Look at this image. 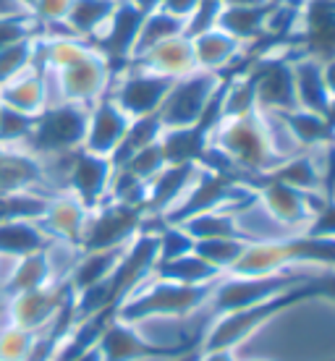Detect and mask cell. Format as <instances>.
I'll use <instances>...</instances> for the list:
<instances>
[{
    "label": "cell",
    "mask_w": 335,
    "mask_h": 361,
    "mask_svg": "<svg viewBox=\"0 0 335 361\" xmlns=\"http://www.w3.org/2000/svg\"><path fill=\"white\" fill-rule=\"evenodd\" d=\"M312 275V272H309ZM315 301V293L309 288V278L293 288L283 290L278 296L252 304L244 309H233L226 314H218L215 322L207 327V333L202 335V348L205 351H236L238 345H244L252 335H257L262 327H267L272 319H278L286 312H293L301 304Z\"/></svg>",
    "instance_id": "1"
},
{
    "label": "cell",
    "mask_w": 335,
    "mask_h": 361,
    "mask_svg": "<svg viewBox=\"0 0 335 361\" xmlns=\"http://www.w3.org/2000/svg\"><path fill=\"white\" fill-rule=\"evenodd\" d=\"M212 145L244 173V183L254 176L270 173L283 160L272 142L270 123L260 110L249 116L223 118L215 128Z\"/></svg>",
    "instance_id": "2"
},
{
    "label": "cell",
    "mask_w": 335,
    "mask_h": 361,
    "mask_svg": "<svg viewBox=\"0 0 335 361\" xmlns=\"http://www.w3.org/2000/svg\"><path fill=\"white\" fill-rule=\"evenodd\" d=\"M212 286H181L171 280L150 278L145 286L123 298L116 317L128 325H145L152 319H181L209 304Z\"/></svg>",
    "instance_id": "3"
},
{
    "label": "cell",
    "mask_w": 335,
    "mask_h": 361,
    "mask_svg": "<svg viewBox=\"0 0 335 361\" xmlns=\"http://www.w3.org/2000/svg\"><path fill=\"white\" fill-rule=\"evenodd\" d=\"M87 116H90L87 105L55 99L39 116H35L24 149H29L39 160L63 157L82 149L84 134H87Z\"/></svg>",
    "instance_id": "4"
},
{
    "label": "cell",
    "mask_w": 335,
    "mask_h": 361,
    "mask_svg": "<svg viewBox=\"0 0 335 361\" xmlns=\"http://www.w3.org/2000/svg\"><path fill=\"white\" fill-rule=\"evenodd\" d=\"M307 278L309 272L304 270H283L272 272V275H223L212 286V296H209L207 307H212L215 314H226L233 309L267 301V298L304 283Z\"/></svg>",
    "instance_id": "5"
},
{
    "label": "cell",
    "mask_w": 335,
    "mask_h": 361,
    "mask_svg": "<svg viewBox=\"0 0 335 361\" xmlns=\"http://www.w3.org/2000/svg\"><path fill=\"white\" fill-rule=\"evenodd\" d=\"M147 212L123 202H102L90 209L79 249L82 252H102V249H123L134 241V235L145 228Z\"/></svg>",
    "instance_id": "6"
},
{
    "label": "cell",
    "mask_w": 335,
    "mask_h": 361,
    "mask_svg": "<svg viewBox=\"0 0 335 361\" xmlns=\"http://www.w3.org/2000/svg\"><path fill=\"white\" fill-rule=\"evenodd\" d=\"M200 345L202 338L183 343H154L145 333H139V325H128L113 317L97 341V351L102 361H168Z\"/></svg>",
    "instance_id": "7"
},
{
    "label": "cell",
    "mask_w": 335,
    "mask_h": 361,
    "mask_svg": "<svg viewBox=\"0 0 335 361\" xmlns=\"http://www.w3.org/2000/svg\"><path fill=\"white\" fill-rule=\"evenodd\" d=\"M47 76L55 79L58 99L79 102L87 108L100 97H105L110 84H113V68L105 61V55L97 53L92 45L79 58H73L68 66L58 68L55 73H47Z\"/></svg>",
    "instance_id": "8"
},
{
    "label": "cell",
    "mask_w": 335,
    "mask_h": 361,
    "mask_svg": "<svg viewBox=\"0 0 335 361\" xmlns=\"http://www.w3.org/2000/svg\"><path fill=\"white\" fill-rule=\"evenodd\" d=\"M249 82L254 87L257 110L260 113H288L296 110V87H293V66L288 55H254L249 71Z\"/></svg>",
    "instance_id": "9"
},
{
    "label": "cell",
    "mask_w": 335,
    "mask_h": 361,
    "mask_svg": "<svg viewBox=\"0 0 335 361\" xmlns=\"http://www.w3.org/2000/svg\"><path fill=\"white\" fill-rule=\"evenodd\" d=\"M223 76L209 71H191L181 79H173V87L160 108L163 128H181L197 123L207 110L212 94L218 92Z\"/></svg>",
    "instance_id": "10"
},
{
    "label": "cell",
    "mask_w": 335,
    "mask_h": 361,
    "mask_svg": "<svg viewBox=\"0 0 335 361\" xmlns=\"http://www.w3.org/2000/svg\"><path fill=\"white\" fill-rule=\"evenodd\" d=\"M171 87L173 79H168V76L152 73L147 68H139V66H128L118 76H113L108 94L118 108L134 121V118L160 113Z\"/></svg>",
    "instance_id": "11"
},
{
    "label": "cell",
    "mask_w": 335,
    "mask_h": 361,
    "mask_svg": "<svg viewBox=\"0 0 335 361\" xmlns=\"http://www.w3.org/2000/svg\"><path fill=\"white\" fill-rule=\"evenodd\" d=\"M246 186L254 191V199L262 204L264 212L275 223H281L286 228H296V233L309 226L319 202L317 194L293 189V186L270 178V176H254V178L246 180Z\"/></svg>",
    "instance_id": "12"
},
{
    "label": "cell",
    "mask_w": 335,
    "mask_h": 361,
    "mask_svg": "<svg viewBox=\"0 0 335 361\" xmlns=\"http://www.w3.org/2000/svg\"><path fill=\"white\" fill-rule=\"evenodd\" d=\"M113 173H116V165L110 157L92 154L87 149H76L66 157L61 191H68L87 209H95L100 207L102 202H108Z\"/></svg>",
    "instance_id": "13"
},
{
    "label": "cell",
    "mask_w": 335,
    "mask_h": 361,
    "mask_svg": "<svg viewBox=\"0 0 335 361\" xmlns=\"http://www.w3.org/2000/svg\"><path fill=\"white\" fill-rule=\"evenodd\" d=\"M71 301L73 290L68 283H50L42 288L24 290L6 298V319L18 327H27L32 333H42Z\"/></svg>",
    "instance_id": "14"
},
{
    "label": "cell",
    "mask_w": 335,
    "mask_h": 361,
    "mask_svg": "<svg viewBox=\"0 0 335 361\" xmlns=\"http://www.w3.org/2000/svg\"><path fill=\"white\" fill-rule=\"evenodd\" d=\"M145 16V11L136 8L131 0H118L110 21L102 27L100 35L90 42L97 53L105 55V61L113 68V76L118 73V66H131V61H134L136 37H139Z\"/></svg>",
    "instance_id": "15"
},
{
    "label": "cell",
    "mask_w": 335,
    "mask_h": 361,
    "mask_svg": "<svg viewBox=\"0 0 335 361\" xmlns=\"http://www.w3.org/2000/svg\"><path fill=\"white\" fill-rule=\"evenodd\" d=\"M293 47L319 63L335 58V0H301Z\"/></svg>",
    "instance_id": "16"
},
{
    "label": "cell",
    "mask_w": 335,
    "mask_h": 361,
    "mask_svg": "<svg viewBox=\"0 0 335 361\" xmlns=\"http://www.w3.org/2000/svg\"><path fill=\"white\" fill-rule=\"evenodd\" d=\"M128 126H131V118L110 99V94H105V97L90 105L82 149L92 154H102V157H113L121 142H123Z\"/></svg>",
    "instance_id": "17"
},
{
    "label": "cell",
    "mask_w": 335,
    "mask_h": 361,
    "mask_svg": "<svg viewBox=\"0 0 335 361\" xmlns=\"http://www.w3.org/2000/svg\"><path fill=\"white\" fill-rule=\"evenodd\" d=\"M87 217H90V209L84 207L73 194L55 191L47 199V207L39 217V226L53 241H66V244L79 246Z\"/></svg>",
    "instance_id": "18"
},
{
    "label": "cell",
    "mask_w": 335,
    "mask_h": 361,
    "mask_svg": "<svg viewBox=\"0 0 335 361\" xmlns=\"http://www.w3.org/2000/svg\"><path fill=\"white\" fill-rule=\"evenodd\" d=\"M200 176V165H165L150 183H147V217H165L191 189L194 178Z\"/></svg>",
    "instance_id": "19"
},
{
    "label": "cell",
    "mask_w": 335,
    "mask_h": 361,
    "mask_svg": "<svg viewBox=\"0 0 335 361\" xmlns=\"http://www.w3.org/2000/svg\"><path fill=\"white\" fill-rule=\"evenodd\" d=\"M0 102L24 116H39L50 105V76L39 63L0 87Z\"/></svg>",
    "instance_id": "20"
},
{
    "label": "cell",
    "mask_w": 335,
    "mask_h": 361,
    "mask_svg": "<svg viewBox=\"0 0 335 361\" xmlns=\"http://www.w3.org/2000/svg\"><path fill=\"white\" fill-rule=\"evenodd\" d=\"M45 186L50 183L39 157H35L24 147H0V197L18 189H45Z\"/></svg>",
    "instance_id": "21"
},
{
    "label": "cell",
    "mask_w": 335,
    "mask_h": 361,
    "mask_svg": "<svg viewBox=\"0 0 335 361\" xmlns=\"http://www.w3.org/2000/svg\"><path fill=\"white\" fill-rule=\"evenodd\" d=\"M131 66L147 68V71L168 76V79H181L186 73L197 71L194 53H191V39L186 35L171 37V39H165L160 45L150 47L147 53L136 55Z\"/></svg>",
    "instance_id": "22"
},
{
    "label": "cell",
    "mask_w": 335,
    "mask_h": 361,
    "mask_svg": "<svg viewBox=\"0 0 335 361\" xmlns=\"http://www.w3.org/2000/svg\"><path fill=\"white\" fill-rule=\"evenodd\" d=\"M275 8L278 6H270V3H260V6H223L215 27H220L226 35L238 39L241 45H252V42L257 45L270 32V18Z\"/></svg>",
    "instance_id": "23"
},
{
    "label": "cell",
    "mask_w": 335,
    "mask_h": 361,
    "mask_svg": "<svg viewBox=\"0 0 335 361\" xmlns=\"http://www.w3.org/2000/svg\"><path fill=\"white\" fill-rule=\"evenodd\" d=\"M189 39H191V53H194L197 71L223 73L241 55V50H244V45L238 39L226 35L220 27L205 29V32L189 37Z\"/></svg>",
    "instance_id": "24"
},
{
    "label": "cell",
    "mask_w": 335,
    "mask_h": 361,
    "mask_svg": "<svg viewBox=\"0 0 335 361\" xmlns=\"http://www.w3.org/2000/svg\"><path fill=\"white\" fill-rule=\"evenodd\" d=\"M293 66V87H296V108L309 110V113H319L327 116L330 108V90L325 84V73H322V63L307 55H296L291 58Z\"/></svg>",
    "instance_id": "25"
},
{
    "label": "cell",
    "mask_w": 335,
    "mask_h": 361,
    "mask_svg": "<svg viewBox=\"0 0 335 361\" xmlns=\"http://www.w3.org/2000/svg\"><path fill=\"white\" fill-rule=\"evenodd\" d=\"M278 121L283 123L286 134L299 152H315V149L333 145V126L319 113L296 108L288 113H278Z\"/></svg>",
    "instance_id": "26"
},
{
    "label": "cell",
    "mask_w": 335,
    "mask_h": 361,
    "mask_svg": "<svg viewBox=\"0 0 335 361\" xmlns=\"http://www.w3.org/2000/svg\"><path fill=\"white\" fill-rule=\"evenodd\" d=\"M50 235L37 220H0V257L21 259L29 254L45 252Z\"/></svg>",
    "instance_id": "27"
},
{
    "label": "cell",
    "mask_w": 335,
    "mask_h": 361,
    "mask_svg": "<svg viewBox=\"0 0 335 361\" xmlns=\"http://www.w3.org/2000/svg\"><path fill=\"white\" fill-rule=\"evenodd\" d=\"M152 278L171 280V283H181V286H215L223 272H218L215 267H209L202 257L194 254L191 249L189 254H181L176 259H165L157 262L152 270Z\"/></svg>",
    "instance_id": "28"
},
{
    "label": "cell",
    "mask_w": 335,
    "mask_h": 361,
    "mask_svg": "<svg viewBox=\"0 0 335 361\" xmlns=\"http://www.w3.org/2000/svg\"><path fill=\"white\" fill-rule=\"evenodd\" d=\"M50 283H55V280H53V270L47 264L45 252H37L11 262V270L6 275V280H3V286H0V293L8 298V296H16V293H24V290L50 286Z\"/></svg>",
    "instance_id": "29"
},
{
    "label": "cell",
    "mask_w": 335,
    "mask_h": 361,
    "mask_svg": "<svg viewBox=\"0 0 335 361\" xmlns=\"http://www.w3.org/2000/svg\"><path fill=\"white\" fill-rule=\"evenodd\" d=\"M123 249H126V246H123ZM123 249H102V252L79 254V259L73 264L71 275L66 280V283L71 286L73 296L95 288V286H100L102 280H108L110 272L116 270V264H118V259H121Z\"/></svg>",
    "instance_id": "30"
},
{
    "label": "cell",
    "mask_w": 335,
    "mask_h": 361,
    "mask_svg": "<svg viewBox=\"0 0 335 361\" xmlns=\"http://www.w3.org/2000/svg\"><path fill=\"white\" fill-rule=\"evenodd\" d=\"M116 6L118 0H71V8H68L63 27H68L73 37L92 42L110 21Z\"/></svg>",
    "instance_id": "31"
},
{
    "label": "cell",
    "mask_w": 335,
    "mask_h": 361,
    "mask_svg": "<svg viewBox=\"0 0 335 361\" xmlns=\"http://www.w3.org/2000/svg\"><path fill=\"white\" fill-rule=\"evenodd\" d=\"M275 180H283L293 189L307 191V194H317L322 189V165L312 152H293L283 157L270 173H264Z\"/></svg>",
    "instance_id": "32"
},
{
    "label": "cell",
    "mask_w": 335,
    "mask_h": 361,
    "mask_svg": "<svg viewBox=\"0 0 335 361\" xmlns=\"http://www.w3.org/2000/svg\"><path fill=\"white\" fill-rule=\"evenodd\" d=\"M241 209H209L202 215H194L183 220L181 228L194 241H207V238H252L244 228L238 226Z\"/></svg>",
    "instance_id": "33"
},
{
    "label": "cell",
    "mask_w": 335,
    "mask_h": 361,
    "mask_svg": "<svg viewBox=\"0 0 335 361\" xmlns=\"http://www.w3.org/2000/svg\"><path fill=\"white\" fill-rule=\"evenodd\" d=\"M254 238H207V241H194V254L202 257L209 267L228 275L236 262L244 257L246 246Z\"/></svg>",
    "instance_id": "34"
},
{
    "label": "cell",
    "mask_w": 335,
    "mask_h": 361,
    "mask_svg": "<svg viewBox=\"0 0 335 361\" xmlns=\"http://www.w3.org/2000/svg\"><path fill=\"white\" fill-rule=\"evenodd\" d=\"M50 191L45 189H18L0 197V220H37L45 212Z\"/></svg>",
    "instance_id": "35"
},
{
    "label": "cell",
    "mask_w": 335,
    "mask_h": 361,
    "mask_svg": "<svg viewBox=\"0 0 335 361\" xmlns=\"http://www.w3.org/2000/svg\"><path fill=\"white\" fill-rule=\"evenodd\" d=\"M163 131L165 128H163V123H160V116H157V113H154V116H145V118H134L126 136H123V142H121V147H118L116 154L110 157L113 165L118 168L121 163H126L134 152L154 145V142H160Z\"/></svg>",
    "instance_id": "36"
},
{
    "label": "cell",
    "mask_w": 335,
    "mask_h": 361,
    "mask_svg": "<svg viewBox=\"0 0 335 361\" xmlns=\"http://www.w3.org/2000/svg\"><path fill=\"white\" fill-rule=\"evenodd\" d=\"M183 24L181 18L171 16V13H165V11L154 8L150 11L142 21V29H139V37H136V47H134V58L136 55L147 53L150 47L160 45L165 39H171V37H178L183 35Z\"/></svg>",
    "instance_id": "37"
},
{
    "label": "cell",
    "mask_w": 335,
    "mask_h": 361,
    "mask_svg": "<svg viewBox=\"0 0 335 361\" xmlns=\"http://www.w3.org/2000/svg\"><path fill=\"white\" fill-rule=\"evenodd\" d=\"M42 35L27 37V39H18L13 45L0 47V87L8 84L11 79H16V76H21L37 63V45H39Z\"/></svg>",
    "instance_id": "38"
},
{
    "label": "cell",
    "mask_w": 335,
    "mask_h": 361,
    "mask_svg": "<svg viewBox=\"0 0 335 361\" xmlns=\"http://www.w3.org/2000/svg\"><path fill=\"white\" fill-rule=\"evenodd\" d=\"M35 341L37 333L3 319L0 322V361H29L35 351Z\"/></svg>",
    "instance_id": "39"
},
{
    "label": "cell",
    "mask_w": 335,
    "mask_h": 361,
    "mask_svg": "<svg viewBox=\"0 0 335 361\" xmlns=\"http://www.w3.org/2000/svg\"><path fill=\"white\" fill-rule=\"evenodd\" d=\"M45 29L37 24V18L27 11H6L0 13V47L13 45L18 39L42 35Z\"/></svg>",
    "instance_id": "40"
},
{
    "label": "cell",
    "mask_w": 335,
    "mask_h": 361,
    "mask_svg": "<svg viewBox=\"0 0 335 361\" xmlns=\"http://www.w3.org/2000/svg\"><path fill=\"white\" fill-rule=\"evenodd\" d=\"M35 118L3 105L0 110V147H27Z\"/></svg>",
    "instance_id": "41"
},
{
    "label": "cell",
    "mask_w": 335,
    "mask_h": 361,
    "mask_svg": "<svg viewBox=\"0 0 335 361\" xmlns=\"http://www.w3.org/2000/svg\"><path fill=\"white\" fill-rule=\"evenodd\" d=\"M118 168H123V171H128L131 176L142 178L145 183H150V180L165 168V157H163V149H160V142H154V145L134 152L126 163H121Z\"/></svg>",
    "instance_id": "42"
},
{
    "label": "cell",
    "mask_w": 335,
    "mask_h": 361,
    "mask_svg": "<svg viewBox=\"0 0 335 361\" xmlns=\"http://www.w3.org/2000/svg\"><path fill=\"white\" fill-rule=\"evenodd\" d=\"M299 233L319 235V238H335V197H319L315 215L309 226Z\"/></svg>",
    "instance_id": "43"
},
{
    "label": "cell",
    "mask_w": 335,
    "mask_h": 361,
    "mask_svg": "<svg viewBox=\"0 0 335 361\" xmlns=\"http://www.w3.org/2000/svg\"><path fill=\"white\" fill-rule=\"evenodd\" d=\"M71 8V0H37L32 16L37 18V24L42 29L53 27V24H63Z\"/></svg>",
    "instance_id": "44"
},
{
    "label": "cell",
    "mask_w": 335,
    "mask_h": 361,
    "mask_svg": "<svg viewBox=\"0 0 335 361\" xmlns=\"http://www.w3.org/2000/svg\"><path fill=\"white\" fill-rule=\"evenodd\" d=\"M309 288L315 293V301H325L335 307V267L315 270L309 275Z\"/></svg>",
    "instance_id": "45"
},
{
    "label": "cell",
    "mask_w": 335,
    "mask_h": 361,
    "mask_svg": "<svg viewBox=\"0 0 335 361\" xmlns=\"http://www.w3.org/2000/svg\"><path fill=\"white\" fill-rule=\"evenodd\" d=\"M197 6H200V0H160V6L157 8L165 11V13H171V16L181 18L183 24L191 18V13L197 11Z\"/></svg>",
    "instance_id": "46"
},
{
    "label": "cell",
    "mask_w": 335,
    "mask_h": 361,
    "mask_svg": "<svg viewBox=\"0 0 335 361\" xmlns=\"http://www.w3.org/2000/svg\"><path fill=\"white\" fill-rule=\"evenodd\" d=\"M197 361H236L233 351H200V359Z\"/></svg>",
    "instance_id": "47"
},
{
    "label": "cell",
    "mask_w": 335,
    "mask_h": 361,
    "mask_svg": "<svg viewBox=\"0 0 335 361\" xmlns=\"http://www.w3.org/2000/svg\"><path fill=\"white\" fill-rule=\"evenodd\" d=\"M322 73H325V84L327 90H330V97H335V58L322 63Z\"/></svg>",
    "instance_id": "48"
},
{
    "label": "cell",
    "mask_w": 335,
    "mask_h": 361,
    "mask_svg": "<svg viewBox=\"0 0 335 361\" xmlns=\"http://www.w3.org/2000/svg\"><path fill=\"white\" fill-rule=\"evenodd\" d=\"M68 361H102V356L97 348H90V351L79 353V356H73V359H68Z\"/></svg>",
    "instance_id": "49"
},
{
    "label": "cell",
    "mask_w": 335,
    "mask_h": 361,
    "mask_svg": "<svg viewBox=\"0 0 335 361\" xmlns=\"http://www.w3.org/2000/svg\"><path fill=\"white\" fill-rule=\"evenodd\" d=\"M200 351H202V345L200 348H191V351L181 353V356H173V359H168V361H197L200 359Z\"/></svg>",
    "instance_id": "50"
},
{
    "label": "cell",
    "mask_w": 335,
    "mask_h": 361,
    "mask_svg": "<svg viewBox=\"0 0 335 361\" xmlns=\"http://www.w3.org/2000/svg\"><path fill=\"white\" fill-rule=\"evenodd\" d=\"M11 3H13L18 11H27V13H32V8H35L37 0H11Z\"/></svg>",
    "instance_id": "51"
},
{
    "label": "cell",
    "mask_w": 335,
    "mask_h": 361,
    "mask_svg": "<svg viewBox=\"0 0 335 361\" xmlns=\"http://www.w3.org/2000/svg\"><path fill=\"white\" fill-rule=\"evenodd\" d=\"M325 118H327V123L335 128V97L330 99V108H327V116Z\"/></svg>",
    "instance_id": "52"
},
{
    "label": "cell",
    "mask_w": 335,
    "mask_h": 361,
    "mask_svg": "<svg viewBox=\"0 0 335 361\" xmlns=\"http://www.w3.org/2000/svg\"><path fill=\"white\" fill-rule=\"evenodd\" d=\"M3 319H6V296L0 293V322H3Z\"/></svg>",
    "instance_id": "53"
},
{
    "label": "cell",
    "mask_w": 335,
    "mask_h": 361,
    "mask_svg": "<svg viewBox=\"0 0 335 361\" xmlns=\"http://www.w3.org/2000/svg\"><path fill=\"white\" fill-rule=\"evenodd\" d=\"M264 3H270V6H283V3H288V0H264Z\"/></svg>",
    "instance_id": "54"
},
{
    "label": "cell",
    "mask_w": 335,
    "mask_h": 361,
    "mask_svg": "<svg viewBox=\"0 0 335 361\" xmlns=\"http://www.w3.org/2000/svg\"><path fill=\"white\" fill-rule=\"evenodd\" d=\"M333 145H335V128H333Z\"/></svg>",
    "instance_id": "55"
},
{
    "label": "cell",
    "mask_w": 335,
    "mask_h": 361,
    "mask_svg": "<svg viewBox=\"0 0 335 361\" xmlns=\"http://www.w3.org/2000/svg\"><path fill=\"white\" fill-rule=\"evenodd\" d=\"M322 361H335V359H322Z\"/></svg>",
    "instance_id": "56"
},
{
    "label": "cell",
    "mask_w": 335,
    "mask_h": 361,
    "mask_svg": "<svg viewBox=\"0 0 335 361\" xmlns=\"http://www.w3.org/2000/svg\"><path fill=\"white\" fill-rule=\"evenodd\" d=\"M0 110H3V102H0Z\"/></svg>",
    "instance_id": "57"
}]
</instances>
